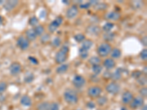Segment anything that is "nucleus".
<instances>
[{
	"instance_id": "obj_1",
	"label": "nucleus",
	"mask_w": 147,
	"mask_h": 110,
	"mask_svg": "<svg viewBox=\"0 0 147 110\" xmlns=\"http://www.w3.org/2000/svg\"><path fill=\"white\" fill-rule=\"evenodd\" d=\"M69 46L63 45L60 47V48L57 51V54L55 57V62L58 65L63 64L69 57Z\"/></svg>"
},
{
	"instance_id": "obj_2",
	"label": "nucleus",
	"mask_w": 147,
	"mask_h": 110,
	"mask_svg": "<svg viewBox=\"0 0 147 110\" xmlns=\"http://www.w3.org/2000/svg\"><path fill=\"white\" fill-rule=\"evenodd\" d=\"M64 101L68 104L75 105L79 102V95L75 90L68 88L63 93Z\"/></svg>"
},
{
	"instance_id": "obj_3",
	"label": "nucleus",
	"mask_w": 147,
	"mask_h": 110,
	"mask_svg": "<svg viewBox=\"0 0 147 110\" xmlns=\"http://www.w3.org/2000/svg\"><path fill=\"white\" fill-rule=\"evenodd\" d=\"M112 46L111 44L107 43V42H104L99 44V46L96 48V52L98 54V57L100 58H103V57H107L109 56L112 50Z\"/></svg>"
},
{
	"instance_id": "obj_4",
	"label": "nucleus",
	"mask_w": 147,
	"mask_h": 110,
	"mask_svg": "<svg viewBox=\"0 0 147 110\" xmlns=\"http://www.w3.org/2000/svg\"><path fill=\"white\" fill-rule=\"evenodd\" d=\"M64 18L62 15H58L51 22L48 26V31L50 33H54L57 30V29L62 25L63 23Z\"/></svg>"
},
{
	"instance_id": "obj_5",
	"label": "nucleus",
	"mask_w": 147,
	"mask_h": 110,
	"mask_svg": "<svg viewBox=\"0 0 147 110\" xmlns=\"http://www.w3.org/2000/svg\"><path fill=\"white\" fill-rule=\"evenodd\" d=\"M102 88L99 85H92L88 87L87 90L88 96L91 99H96L102 95Z\"/></svg>"
},
{
	"instance_id": "obj_6",
	"label": "nucleus",
	"mask_w": 147,
	"mask_h": 110,
	"mask_svg": "<svg viewBox=\"0 0 147 110\" xmlns=\"http://www.w3.org/2000/svg\"><path fill=\"white\" fill-rule=\"evenodd\" d=\"M105 90L110 95H117L121 90V86L117 82H111L106 85Z\"/></svg>"
},
{
	"instance_id": "obj_7",
	"label": "nucleus",
	"mask_w": 147,
	"mask_h": 110,
	"mask_svg": "<svg viewBox=\"0 0 147 110\" xmlns=\"http://www.w3.org/2000/svg\"><path fill=\"white\" fill-rule=\"evenodd\" d=\"M72 85L75 88L77 89H81L84 87L86 84V80L85 78L82 76V75L80 74H77L73 77L71 81Z\"/></svg>"
},
{
	"instance_id": "obj_8",
	"label": "nucleus",
	"mask_w": 147,
	"mask_h": 110,
	"mask_svg": "<svg viewBox=\"0 0 147 110\" xmlns=\"http://www.w3.org/2000/svg\"><path fill=\"white\" fill-rule=\"evenodd\" d=\"M16 45L22 51L27 50L30 46V42L24 35H20L16 40Z\"/></svg>"
},
{
	"instance_id": "obj_9",
	"label": "nucleus",
	"mask_w": 147,
	"mask_h": 110,
	"mask_svg": "<svg viewBox=\"0 0 147 110\" xmlns=\"http://www.w3.org/2000/svg\"><path fill=\"white\" fill-rule=\"evenodd\" d=\"M144 105V99L140 95L134 97L132 101L129 104V108L132 110H136L139 108H141Z\"/></svg>"
},
{
	"instance_id": "obj_10",
	"label": "nucleus",
	"mask_w": 147,
	"mask_h": 110,
	"mask_svg": "<svg viewBox=\"0 0 147 110\" xmlns=\"http://www.w3.org/2000/svg\"><path fill=\"white\" fill-rule=\"evenodd\" d=\"M22 64L18 62H13L10 64L9 67V71L12 76H17L22 72Z\"/></svg>"
},
{
	"instance_id": "obj_11",
	"label": "nucleus",
	"mask_w": 147,
	"mask_h": 110,
	"mask_svg": "<svg viewBox=\"0 0 147 110\" xmlns=\"http://www.w3.org/2000/svg\"><path fill=\"white\" fill-rule=\"evenodd\" d=\"M78 13L79 8L77 7V5H73L67 9L66 13H65V16H66L67 18H69V19H73V18L77 17Z\"/></svg>"
},
{
	"instance_id": "obj_12",
	"label": "nucleus",
	"mask_w": 147,
	"mask_h": 110,
	"mask_svg": "<svg viewBox=\"0 0 147 110\" xmlns=\"http://www.w3.org/2000/svg\"><path fill=\"white\" fill-rule=\"evenodd\" d=\"M134 94L129 90H125L122 93L121 95V102L124 105H129L132 101L134 98Z\"/></svg>"
},
{
	"instance_id": "obj_13",
	"label": "nucleus",
	"mask_w": 147,
	"mask_h": 110,
	"mask_svg": "<svg viewBox=\"0 0 147 110\" xmlns=\"http://www.w3.org/2000/svg\"><path fill=\"white\" fill-rule=\"evenodd\" d=\"M105 18L108 21H119L121 18V13L119 12L115 11V10H112L105 15Z\"/></svg>"
},
{
	"instance_id": "obj_14",
	"label": "nucleus",
	"mask_w": 147,
	"mask_h": 110,
	"mask_svg": "<svg viewBox=\"0 0 147 110\" xmlns=\"http://www.w3.org/2000/svg\"><path fill=\"white\" fill-rule=\"evenodd\" d=\"M116 65V62L113 59L110 58H106L105 60L103 61V64H102V67L105 68L107 70H110L113 69Z\"/></svg>"
},
{
	"instance_id": "obj_15",
	"label": "nucleus",
	"mask_w": 147,
	"mask_h": 110,
	"mask_svg": "<svg viewBox=\"0 0 147 110\" xmlns=\"http://www.w3.org/2000/svg\"><path fill=\"white\" fill-rule=\"evenodd\" d=\"M86 32L91 35H99L102 32V29L98 25L90 24L86 28Z\"/></svg>"
},
{
	"instance_id": "obj_16",
	"label": "nucleus",
	"mask_w": 147,
	"mask_h": 110,
	"mask_svg": "<svg viewBox=\"0 0 147 110\" xmlns=\"http://www.w3.org/2000/svg\"><path fill=\"white\" fill-rule=\"evenodd\" d=\"M21 105L24 107H30L32 104V101L31 97L29 96L28 95H22L20 99Z\"/></svg>"
},
{
	"instance_id": "obj_17",
	"label": "nucleus",
	"mask_w": 147,
	"mask_h": 110,
	"mask_svg": "<svg viewBox=\"0 0 147 110\" xmlns=\"http://www.w3.org/2000/svg\"><path fill=\"white\" fill-rule=\"evenodd\" d=\"M123 73H124L123 68H119L115 71L113 72L112 74H111V79L113 80V82H117V81L120 80L122 77Z\"/></svg>"
},
{
	"instance_id": "obj_18",
	"label": "nucleus",
	"mask_w": 147,
	"mask_h": 110,
	"mask_svg": "<svg viewBox=\"0 0 147 110\" xmlns=\"http://www.w3.org/2000/svg\"><path fill=\"white\" fill-rule=\"evenodd\" d=\"M25 38L29 40L30 42L31 41H35L37 39V35L35 34V31H34L33 28L32 29H29L25 32Z\"/></svg>"
},
{
	"instance_id": "obj_19",
	"label": "nucleus",
	"mask_w": 147,
	"mask_h": 110,
	"mask_svg": "<svg viewBox=\"0 0 147 110\" xmlns=\"http://www.w3.org/2000/svg\"><path fill=\"white\" fill-rule=\"evenodd\" d=\"M18 4V1H13V0L7 1L4 5V8H5V10H7V11H11V10H13L16 7Z\"/></svg>"
},
{
	"instance_id": "obj_20",
	"label": "nucleus",
	"mask_w": 147,
	"mask_h": 110,
	"mask_svg": "<svg viewBox=\"0 0 147 110\" xmlns=\"http://www.w3.org/2000/svg\"><path fill=\"white\" fill-rule=\"evenodd\" d=\"M110 58L113 59L114 60L119 59L122 55V52L121 49H119V48H112L111 52L110 54Z\"/></svg>"
},
{
	"instance_id": "obj_21",
	"label": "nucleus",
	"mask_w": 147,
	"mask_h": 110,
	"mask_svg": "<svg viewBox=\"0 0 147 110\" xmlns=\"http://www.w3.org/2000/svg\"><path fill=\"white\" fill-rule=\"evenodd\" d=\"M69 68V64H61V65H59L57 68V69H56V73H57V74H60V75H61V74H64V73H65L68 71Z\"/></svg>"
},
{
	"instance_id": "obj_22",
	"label": "nucleus",
	"mask_w": 147,
	"mask_h": 110,
	"mask_svg": "<svg viewBox=\"0 0 147 110\" xmlns=\"http://www.w3.org/2000/svg\"><path fill=\"white\" fill-rule=\"evenodd\" d=\"M108 102V98L105 95H100L99 98L96 99V104H97L99 107H103V106L106 105Z\"/></svg>"
},
{
	"instance_id": "obj_23",
	"label": "nucleus",
	"mask_w": 147,
	"mask_h": 110,
	"mask_svg": "<svg viewBox=\"0 0 147 110\" xmlns=\"http://www.w3.org/2000/svg\"><path fill=\"white\" fill-rule=\"evenodd\" d=\"M93 46H94V42H93V40H90V39H85L82 43L81 48H84L85 50L89 51L93 47Z\"/></svg>"
},
{
	"instance_id": "obj_24",
	"label": "nucleus",
	"mask_w": 147,
	"mask_h": 110,
	"mask_svg": "<svg viewBox=\"0 0 147 110\" xmlns=\"http://www.w3.org/2000/svg\"><path fill=\"white\" fill-rule=\"evenodd\" d=\"M35 80V75L32 72H28L25 74L24 77V82L26 84H30L32 83L33 81Z\"/></svg>"
},
{
	"instance_id": "obj_25",
	"label": "nucleus",
	"mask_w": 147,
	"mask_h": 110,
	"mask_svg": "<svg viewBox=\"0 0 147 110\" xmlns=\"http://www.w3.org/2000/svg\"><path fill=\"white\" fill-rule=\"evenodd\" d=\"M49 105H50V102L42 101L37 104L36 110H49Z\"/></svg>"
},
{
	"instance_id": "obj_26",
	"label": "nucleus",
	"mask_w": 147,
	"mask_h": 110,
	"mask_svg": "<svg viewBox=\"0 0 147 110\" xmlns=\"http://www.w3.org/2000/svg\"><path fill=\"white\" fill-rule=\"evenodd\" d=\"M91 69L94 75L99 76V74H101V73H102L103 67H102V65H101V64H99V65H92Z\"/></svg>"
},
{
	"instance_id": "obj_27",
	"label": "nucleus",
	"mask_w": 147,
	"mask_h": 110,
	"mask_svg": "<svg viewBox=\"0 0 147 110\" xmlns=\"http://www.w3.org/2000/svg\"><path fill=\"white\" fill-rule=\"evenodd\" d=\"M114 27H115V25H114V23L113 22L107 21L104 24V26L102 28V30L105 32H110L114 28Z\"/></svg>"
},
{
	"instance_id": "obj_28",
	"label": "nucleus",
	"mask_w": 147,
	"mask_h": 110,
	"mask_svg": "<svg viewBox=\"0 0 147 110\" xmlns=\"http://www.w3.org/2000/svg\"><path fill=\"white\" fill-rule=\"evenodd\" d=\"M115 35L114 32H105V35H103V39L107 43H109V42L112 41L115 39Z\"/></svg>"
},
{
	"instance_id": "obj_29",
	"label": "nucleus",
	"mask_w": 147,
	"mask_h": 110,
	"mask_svg": "<svg viewBox=\"0 0 147 110\" xmlns=\"http://www.w3.org/2000/svg\"><path fill=\"white\" fill-rule=\"evenodd\" d=\"M102 62L101 58L98 56H93L88 59V63L91 65H99Z\"/></svg>"
},
{
	"instance_id": "obj_30",
	"label": "nucleus",
	"mask_w": 147,
	"mask_h": 110,
	"mask_svg": "<svg viewBox=\"0 0 147 110\" xmlns=\"http://www.w3.org/2000/svg\"><path fill=\"white\" fill-rule=\"evenodd\" d=\"M28 23L30 24V26H31L32 28H34V27L39 25V18L37 16H35V15L30 17L28 21Z\"/></svg>"
},
{
	"instance_id": "obj_31",
	"label": "nucleus",
	"mask_w": 147,
	"mask_h": 110,
	"mask_svg": "<svg viewBox=\"0 0 147 110\" xmlns=\"http://www.w3.org/2000/svg\"><path fill=\"white\" fill-rule=\"evenodd\" d=\"M33 30L34 31H35V34H36L37 37H40L42 35H44V32H45V28H44V26L40 25V24L38 25L37 27H34Z\"/></svg>"
},
{
	"instance_id": "obj_32",
	"label": "nucleus",
	"mask_w": 147,
	"mask_h": 110,
	"mask_svg": "<svg viewBox=\"0 0 147 110\" xmlns=\"http://www.w3.org/2000/svg\"><path fill=\"white\" fill-rule=\"evenodd\" d=\"M79 56H80V57L82 60H86V59H88V57L89 56L88 51L85 50V49H84V48L80 47V49H79Z\"/></svg>"
},
{
	"instance_id": "obj_33",
	"label": "nucleus",
	"mask_w": 147,
	"mask_h": 110,
	"mask_svg": "<svg viewBox=\"0 0 147 110\" xmlns=\"http://www.w3.org/2000/svg\"><path fill=\"white\" fill-rule=\"evenodd\" d=\"M62 44V40L60 38V37H55V38L51 41V45L54 48H57L60 47V45Z\"/></svg>"
},
{
	"instance_id": "obj_34",
	"label": "nucleus",
	"mask_w": 147,
	"mask_h": 110,
	"mask_svg": "<svg viewBox=\"0 0 147 110\" xmlns=\"http://www.w3.org/2000/svg\"><path fill=\"white\" fill-rule=\"evenodd\" d=\"M136 81H137L138 85H139L141 87H146V85L147 83L146 76L142 75L141 76L139 77L138 79H136Z\"/></svg>"
},
{
	"instance_id": "obj_35",
	"label": "nucleus",
	"mask_w": 147,
	"mask_h": 110,
	"mask_svg": "<svg viewBox=\"0 0 147 110\" xmlns=\"http://www.w3.org/2000/svg\"><path fill=\"white\" fill-rule=\"evenodd\" d=\"M74 39L77 43H82L86 39V38L83 33H77L74 35Z\"/></svg>"
},
{
	"instance_id": "obj_36",
	"label": "nucleus",
	"mask_w": 147,
	"mask_h": 110,
	"mask_svg": "<svg viewBox=\"0 0 147 110\" xmlns=\"http://www.w3.org/2000/svg\"><path fill=\"white\" fill-rule=\"evenodd\" d=\"M94 7H95L96 10H105L108 7V5L105 2H98Z\"/></svg>"
},
{
	"instance_id": "obj_37",
	"label": "nucleus",
	"mask_w": 147,
	"mask_h": 110,
	"mask_svg": "<svg viewBox=\"0 0 147 110\" xmlns=\"http://www.w3.org/2000/svg\"><path fill=\"white\" fill-rule=\"evenodd\" d=\"M51 37L49 33H44V35H42L40 36V42H41V44H46L47 43L50 41Z\"/></svg>"
},
{
	"instance_id": "obj_38",
	"label": "nucleus",
	"mask_w": 147,
	"mask_h": 110,
	"mask_svg": "<svg viewBox=\"0 0 147 110\" xmlns=\"http://www.w3.org/2000/svg\"><path fill=\"white\" fill-rule=\"evenodd\" d=\"M142 75H144L141 72V70H135L131 73V77L132 78H135V79H138L140 76H141Z\"/></svg>"
},
{
	"instance_id": "obj_39",
	"label": "nucleus",
	"mask_w": 147,
	"mask_h": 110,
	"mask_svg": "<svg viewBox=\"0 0 147 110\" xmlns=\"http://www.w3.org/2000/svg\"><path fill=\"white\" fill-rule=\"evenodd\" d=\"M49 110H60V105L57 102H50Z\"/></svg>"
},
{
	"instance_id": "obj_40",
	"label": "nucleus",
	"mask_w": 147,
	"mask_h": 110,
	"mask_svg": "<svg viewBox=\"0 0 147 110\" xmlns=\"http://www.w3.org/2000/svg\"><path fill=\"white\" fill-rule=\"evenodd\" d=\"M111 74H112V72L110 71V70H106L103 72L102 77L105 80H110V79H111Z\"/></svg>"
},
{
	"instance_id": "obj_41",
	"label": "nucleus",
	"mask_w": 147,
	"mask_h": 110,
	"mask_svg": "<svg viewBox=\"0 0 147 110\" xmlns=\"http://www.w3.org/2000/svg\"><path fill=\"white\" fill-rule=\"evenodd\" d=\"M7 89V84L5 82H0V94L4 93Z\"/></svg>"
},
{
	"instance_id": "obj_42",
	"label": "nucleus",
	"mask_w": 147,
	"mask_h": 110,
	"mask_svg": "<svg viewBox=\"0 0 147 110\" xmlns=\"http://www.w3.org/2000/svg\"><path fill=\"white\" fill-rule=\"evenodd\" d=\"M139 94L140 96H141L144 99H146L147 96V88L146 87H141V88L139 90Z\"/></svg>"
},
{
	"instance_id": "obj_43",
	"label": "nucleus",
	"mask_w": 147,
	"mask_h": 110,
	"mask_svg": "<svg viewBox=\"0 0 147 110\" xmlns=\"http://www.w3.org/2000/svg\"><path fill=\"white\" fill-rule=\"evenodd\" d=\"M139 56H140V59L142 60H144V61H146L147 60V49L146 48H144L141 52H140V54H139Z\"/></svg>"
},
{
	"instance_id": "obj_44",
	"label": "nucleus",
	"mask_w": 147,
	"mask_h": 110,
	"mask_svg": "<svg viewBox=\"0 0 147 110\" xmlns=\"http://www.w3.org/2000/svg\"><path fill=\"white\" fill-rule=\"evenodd\" d=\"M85 106H86V107H87L88 109H95L96 107V102L93 101H88L87 103H86V104H85Z\"/></svg>"
},
{
	"instance_id": "obj_45",
	"label": "nucleus",
	"mask_w": 147,
	"mask_h": 110,
	"mask_svg": "<svg viewBox=\"0 0 147 110\" xmlns=\"http://www.w3.org/2000/svg\"><path fill=\"white\" fill-rule=\"evenodd\" d=\"M28 60L32 64V65H37L39 64L38 60L36 57H32V56H30V57H28Z\"/></svg>"
},
{
	"instance_id": "obj_46",
	"label": "nucleus",
	"mask_w": 147,
	"mask_h": 110,
	"mask_svg": "<svg viewBox=\"0 0 147 110\" xmlns=\"http://www.w3.org/2000/svg\"><path fill=\"white\" fill-rule=\"evenodd\" d=\"M79 6H80V7L82 9H88L91 7V5L89 3V2H86V3H83V2H82V3L80 4Z\"/></svg>"
},
{
	"instance_id": "obj_47",
	"label": "nucleus",
	"mask_w": 147,
	"mask_h": 110,
	"mask_svg": "<svg viewBox=\"0 0 147 110\" xmlns=\"http://www.w3.org/2000/svg\"><path fill=\"white\" fill-rule=\"evenodd\" d=\"M47 13L46 10H43L40 11V15H39V17H40V18H42V19H45L46 18H47Z\"/></svg>"
},
{
	"instance_id": "obj_48",
	"label": "nucleus",
	"mask_w": 147,
	"mask_h": 110,
	"mask_svg": "<svg viewBox=\"0 0 147 110\" xmlns=\"http://www.w3.org/2000/svg\"><path fill=\"white\" fill-rule=\"evenodd\" d=\"M140 41H141V43H142L143 45L145 47H146V45H147V37L146 36H144L141 38V40H140Z\"/></svg>"
},
{
	"instance_id": "obj_49",
	"label": "nucleus",
	"mask_w": 147,
	"mask_h": 110,
	"mask_svg": "<svg viewBox=\"0 0 147 110\" xmlns=\"http://www.w3.org/2000/svg\"><path fill=\"white\" fill-rule=\"evenodd\" d=\"M98 1H96V0H92V1H89V3L90 4L91 6H95L97 3H98Z\"/></svg>"
},
{
	"instance_id": "obj_50",
	"label": "nucleus",
	"mask_w": 147,
	"mask_h": 110,
	"mask_svg": "<svg viewBox=\"0 0 147 110\" xmlns=\"http://www.w3.org/2000/svg\"><path fill=\"white\" fill-rule=\"evenodd\" d=\"M141 72H142V73L144 74V75L146 76V73H147V66L146 65H145V66L144 67L143 70H141Z\"/></svg>"
},
{
	"instance_id": "obj_51",
	"label": "nucleus",
	"mask_w": 147,
	"mask_h": 110,
	"mask_svg": "<svg viewBox=\"0 0 147 110\" xmlns=\"http://www.w3.org/2000/svg\"><path fill=\"white\" fill-rule=\"evenodd\" d=\"M3 21H4V18L2 16V15H0V26L2 25V23H3Z\"/></svg>"
},
{
	"instance_id": "obj_52",
	"label": "nucleus",
	"mask_w": 147,
	"mask_h": 110,
	"mask_svg": "<svg viewBox=\"0 0 147 110\" xmlns=\"http://www.w3.org/2000/svg\"><path fill=\"white\" fill-rule=\"evenodd\" d=\"M62 2L63 3H64V4H65V5H69V4H70V2H68V1H66V0H63L62 1Z\"/></svg>"
},
{
	"instance_id": "obj_53",
	"label": "nucleus",
	"mask_w": 147,
	"mask_h": 110,
	"mask_svg": "<svg viewBox=\"0 0 147 110\" xmlns=\"http://www.w3.org/2000/svg\"><path fill=\"white\" fill-rule=\"evenodd\" d=\"M141 110H147V106L144 105L142 107H141Z\"/></svg>"
},
{
	"instance_id": "obj_54",
	"label": "nucleus",
	"mask_w": 147,
	"mask_h": 110,
	"mask_svg": "<svg viewBox=\"0 0 147 110\" xmlns=\"http://www.w3.org/2000/svg\"><path fill=\"white\" fill-rule=\"evenodd\" d=\"M120 110H129V109L127 107H122L120 109Z\"/></svg>"
},
{
	"instance_id": "obj_55",
	"label": "nucleus",
	"mask_w": 147,
	"mask_h": 110,
	"mask_svg": "<svg viewBox=\"0 0 147 110\" xmlns=\"http://www.w3.org/2000/svg\"><path fill=\"white\" fill-rule=\"evenodd\" d=\"M4 2L3 1H2V0H0V4H3Z\"/></svg>"
},
{
	"instance_id": "obj_56",
	"label": "nucleus",
	"mask_w": 147,
	"mask_h": 110,
	"mask_svg": "<svg viewBox=\"0 0 147 110\" xmlns=\"http://www.w3.org/2000/svg\"><path fill=\"white\" fill-rule=\"evenodd\" d=\"M75 110H83V109H77Z\"/></svg>"
},
{
	"instance_id": "obj_57",
	"label": "nucleus",
	"mask_w": 147,
	"mask_h": 110,
	"mask_svg": "<svg viewBox=\"0 0 147 110\" xmlns=\"http://www.w3.org/2000/svg\"><path fill=\"white\" fill-rule=\"evenodd\" d=\"M97 110H102V109H98Z\"/></svg>"
},
{
	"instance_id": "obj_58",
	"label": "nucleus",
	"mask_w": 147,
	"mask_h": 110,
	"mask_svg": "<svg viewBox=\"0 0 147 110\" xmlns=\"http://www.w3.org/2000/svg\"><path fill=\"white\" fill-rule=\"evenodd\" d=\"M0 65H1V64H0Z\"/></svg>"
}]
</instances>
